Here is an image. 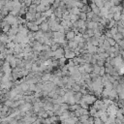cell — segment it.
<instances>
[{
    "instance_id": "cell-1",
    "label": "cell",
    "mask_w": 124,
    "mask_h": 124,
    "mask_svg": "<svg viewBox=\"0 0 124 124\" xmlns=\"http://www.w3.org/2000/svg\"><path fill=\"white\" fill-rule=\"evenodd\" d=\"M82 100H83L86 104H88V105L91 107V106H93V104L98 100V98H97L95 95L87 94V95H84V96L82 97Z\"/></svg>"
},
{
    "instance_id": "cell-2",
    "label": "cell",
    "mask_w": 124,
    "mask_h": 124,
    "mask_svg": "<svg viewBox=\"0 0 124 124\" xmlns=\"http://www.w3.org/2000/svg\"><path fill=\"white\" fill-rule=\"evenodd\" d=\"M40 30L43 31L44 33H46L50 30V27H49V24L47 23V21H45L40 25Z\"/></svg>"
},
{
    "instance_id": "cell-3",
    "label": "cell",
    "mask_w": 124,
    "mask_h": 124,
    "mask_svg": "<svg viewBox=\"0 0 124 124\" xmlns=\"http://www.w3.org/2000/svg\"><path fill=\"white\" fill-rule=\"evenodd\" d=\"M65 58L67 59V60H71V59H75L76 57H77V54L75 53V51H73V50H69V51H66L65 52Z\"/></svg>"
},
{
    "instance_id": "cell-4",
    "label": "cell",
    "mask_w": 124,
    "mask_h": 124,
    "mask_svg": "<svg viewBox=\"0 0 124 124\" xmlns=\"http://www.w3.org/2000/svg\"><path fill=\"white\" fill-rule=\"evenodd\" d=\"M75 37H76V34H75V32H74L73 30H71V31H69V32H67V33L65 34V39H66L67 41H69V42L74 41Z\"/></svg>"
},
{
    "instance_id": "cell-5",
    "label": "cell",
    "mask_w": 124,
    "mask_h": 124,
    "mask_svg": "<svg viewBox=\"0 0 124 124\" xmlns=\"http://www.w3.org/2000/svg\"><path fill=\"white\" fill-rule=\"evenodd\" d=\"M83 67H84V69H85L86 74H91V73H93L94 65H92V64H90V63H86V64L83 65Z\"/></svg>"
},
{
    "instance_id": "cell-6",
    "label": "cell",
    "mask_w": 124,
    "mask_h": 124,
    "mask_svg": "<svg viewBox=\"0 0 124 124\" xmlns=\"http://www.w3.org/2000/svg\"><path fill=\"white\" fill-rule=\"evenodd\" d=\"M95 2V5L100 8V9H103L105 7V1H102V0H97V1H94Z\"/></svg>"
},
{
    "instance_id": "cell-7",
    "label": "cell",
    "mask_w": 124,
    "mask_h": 124,
    "mask_svg": "<svg viewBox=\"0 0 124 124\" xmlns=\"http://www.w3.org/2000/svg\"><path fill=\"white\" fill-rule=\"evenodd\" d=\"M121 12H117V13H115L114 15H113V19L116 21V22H118V21H120L121 20Z\"/></svg>"
},
{
    "instance_id": "cell-8",
    "label": "cell",
    "mask_w": 124,
    "mask_h": 124,
    "mask_svg": "<svg viewBox=\"0 0 124 124\" xmlns=\"http://www.w3.org/2000/svg\"><path fill=\"white\" fill-rule=\"evenodd\" d=\"M80 89H81V86H80L78 83H75V84L72 86V90H73L74 92H79Z\"/></svg>"
},
{
    "instance_id": "cell-9",
    "label": "cell",
    "mask_w": 124,
    "mask_h": 124,
    "mask_svg": "<svg viewBox=\"0 0 124 124\" xmlns=\"http://www.w3.org/2000/svg\"><path fill=\"white\" fill-rule=\"evenodd\" d=\"M97 111H98V110H97L95 108H93V107L91 106V107H90V108H89V115L94 117V116H95V114L97 113Z\"/></svg>"
},
{
    "instance_id": "cell-10",
    "label": "cell",
    "mask_w": 124,
    "mask_h": 124,
    "mask_svg": "<svg viewBox=\"0 0 124 124\" xmlns=\"http://www.w3.org/2000/svg\"><path fill=\"white\" fill-rule=\"evenodd\" d=\"M89 117H90V115H82L78 118V121H80L81 123H85L89 119Z\"/></svg>"
},
{
    "instance_id": "cell-11",
    "label": "cell",
    "mask_w": 124,
    "mask_h": 124,
    "mask_svg": "<svg viewBox=\"0 0 124 124\" xmlns=\"http://www.w3.org/2000/svg\"><path fill=\"white\" fill-rule=\"evenodd\" d=\"M78 20H79V15H71V21L73 23L77 22Z\"/></svg>"
},
{
    "instance_id": "cell-12",
    "label": "cell",
    "mask_w": 124,
    "mask_h": 124,
    "mask_svg": "<svg viewBox=\"0 0 124 124\" xmlns=\"http://www.w3.org/2000/svg\"><path fill=\"white\" fill-rule=\"evenodd\" d=\"M79 19H81L83 21H87V14L80 12V14H79Z\"/></svg>"
},
{
    "instance_id": "cell-13",
    "label": "cell",
    "mask_w": 124,
    "mask_h": 124,
    "mask_svg": "<svg viewBox=\"0 0 124 124\" xmlns=\"http://www.w3.org/2000/svg\"><path fill=\"white\" fill-rule=\"evenodd\" d=\"M112 38H113V39H114V40L116 41V43H117V42H119L120 40H122V39H123L124 37H123V36H122L121 34H119V33H117V34H116V35H114V36H113Z\"/></svg>"
},
{
    "instance_id": "cell-14",
    "label": "cell",
    "mask_w": 124,
    "mask_h": 124,
    "mask_svg": "<svg viewBox=\"0 0 124 124\" xmlns=\"http://www.w3.org/2000/svg\"><path fill=\"white\" fill-rule=\"evenodd\" d=\"M107 40H108V42L109 43L110 46H115V45L117 44V43H116V41H115L113 38H108V39H107Z\"/></svg>"
},
{
    "instance_id": "cell-15",
    "label": "cell",
    "mask_w": 124,
    "mask_h": 124,
    "mask_svg": "<svg viewBox=\"0 0 124 124\" xmlns=\"http://www.w3.org/2000/svg\"><path fill=\"white\" fill-rule=\"evenodd\" d=\"M100 71H101V67H99L98 65H94L93 73H95L96 75H100Z\"/></svg>"
},
{
    "instance_id": "cell-16",
    "label": "cell",
    "mask_w": 124,
    "mask_h": 124,
    "mask_svg": "<svg viewBox=\"0 0 124 124\" xmlns=\"http://www.w3.org/2000/svg\"><path fill=\"white\" fill-rule=\"evenodd\" d=\"M109 31H110V33L112 34V36L116 35V34L118 33V29H117V26H115V27H112L111 29H109Z\"/></svg>"
},
{
    "instance_id": "cell-17",
    "label": "cell",
    "mask_w": 124,
    "mask_h": 124,
    "mask_svg": "<svg viewBox=\"0 0 124 124\" xmlns=\"http://www.w3.org/2000/svg\"><path fill=\"white\" fill-rule=\"evenodd\" d=\"M106 52V49L103 47V46H98L97 48V53L100 54V53H105Z\"/></svg>"
},
{
    "instance_id": "cell-18",
    "label": "cell",
    "mask_w": 124,
    "mask_h": 124,
    "mask_svg": "<svg viewBox=\"0 0 124 124\" xmlns=\"http://www.w3.org/2000/svg\"><path fill=\"white\" fill-rule=\"evenodd\" d=\"M94 124H104L100 117H94Z\"/></svg>"
},
{
    "instance_id": "cell-19",
    "label": "cell",
    "mask_w": 124,
    "mask_h": 124,
    "mask_svg": "<svg viewBox=\"0 0 124 124\" xmlns=\"http://www.w3.org/2000/svg\"><path fill=\"white\" fill-rule=\"evenodd\" d=\"M67 65H68L69 67H75V61H74V59L68 60V62H67Z\"/></svg>"
},
{
    "instance_id": "cell-20",
    "label": "cell",
    "mask_w": 124,
    "mask_h": 124,
    "mask_svg": "<svg viewBox=\"0 0 124 124\" xmlns=\"http://www.w3.org/2000/svg\"><path fill=\"white\" fill-rule=\"evenodd\" d=\"M10 124H19V121L18 120H16V119H12L10 121Z\"/></svg>"
},
{
    "instance_id": "cell-21",
    "label": "cell",
    "mask_w": 124,
    "mask_h": 124,
    "mask_svg": "<svg viewBox=\"0 0 124 124\" xmlns=\"http://www.w3.org/2000/svg\"><path fill=\"white\" fill-rule=\"evenodd\" d=\"M1 124H10V122L7 120H3V121H1Z\"/></svg>"
},
{
    "instance_id": "cell-22",
    "label": "cell",
    "mask_w": 124,
    "mask_h": 124,
    "mask_svg": "<svg viewBox=\"0 0 124 124\" xmlns=\"http://www.w3.org/2000/svg\"><path fill=\"white\" fill-rule=\"evenodd\" d=\"M52 124H53V123H52Z\"/></svg>"
}]
</instances>
